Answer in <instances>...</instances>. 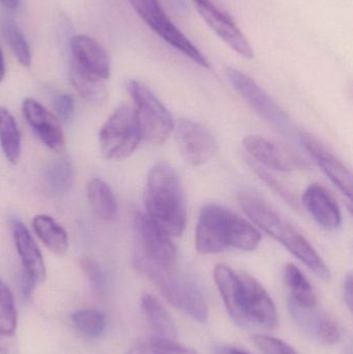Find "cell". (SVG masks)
I'll return each instance as SVG.
<instances>
[{
  "label": "cell",
  "mask_w": 353,
  "mask_h": 354,
  "mask_svg": "<svg viewBox=\"0 0 353 354\" xmlns=\"http://www.w3.org/2000/svg\"><path fill=\"white\" fill-rule=\"evenodd\" d=\"M213 279L224 305L232 319L240 326L275 330L278 312L265 287L247 272H238L226 264H218Z\"/></svg>",
  "instance_id": "1"
},
{
  "label": "cell",
  "mask_w": 353,
  "mask_h": 354,
  "mask_svg": "<svg viewBox=\"0 0 353 354\" xmlns=\"http://www.w3.org/2000/svg\"><path fill=\"white\" fill-rule=\"evenodd\" d=\"M238 199L245 214L255 225L284 245L318 278L330 280L331 272L316 250L294 225L276 212L258 193L246 189L238 194Z\"/></svg>",
  "instance_id": "2"
},
{
  "label": "cell",
  "mask_w": 353,
  "mask_h": 354,
  "mask_svg": "<svg viewBox=\"0 0 353 354\" xmlns=\"http://www.w3.org/2000/svg\"><path fill=\"white\" fill-rule=\"evenodd\" d=\"M261 234L248 221L218 204H207L199 214L195 230V247L203 255L226 250L255 251Z\"/></svg>",
  "instance_id": "3"
},
{
  "label": "cell",
  "mask_w": 353,
  "mask_h": 354,
  "mask_svg": "<svg viewBox=\"0 0 353 354\" xmlns=\"http://www.w3.org/2000/svg\"><path fill=\"white\" fill-rule=\"evenodd\" d=\"M146 216L171 237L184 233L186 198L176 170L167 162L155 164L147 174L144 195Z\"/></svg>",
  "instance_id": "4"
},
{
  "label": "cell",
  "mask_w": 353,
  "mask_h": 354,
  "mask_svg": "<svg viewBox=\"0 0 353 354\" xmlns=\"http://www.w3.org/2000/svg\"><path fill=\"white\" fill-rule=\"evenodd\" d=\"M135 268L146 277L170 304L190 316L195 322L204 324L209 318V305L197 281L178 266H157L134 254Z\"/></svg>",
  "instance_id": "5"
},
{
  "label": "cell",
  "mask_w": 353,
  "mask_h": 354,
  "mask_svg": "<svg viewBox=\"0 0 353 354\" xmlns=\"http://www.w3.org/2000/svg\"><path fill=\"white\" fill-rule=\"evenodd\" d=\"M126 88L134 102V111L142 140L155 145L165 143L175 127V122L169 110L153 91L141 81H128Z\"/></svg>",
  "instance_id": "6"
},
{
  "label": "cell",
  "mask_w": 353,
  "mask_h": 354,
  "mask_svg": "<svg viewBox=\"0 0 353 354\" xmlns=\"http://www.w3.org/2000/svg\"><path fill=\"white\" fill-rule=\"evenodd\" d=\"M142 140L134 108L120 104L99 131V149L106 160L122 161L133 155Z\"/></svg>",
  "instance_id": "7"
},
{
  "label": "cell",
  "mask_w": 353,
  "mask_h": 354,
  "mask_svg": "<svg viewBox=\"0 0 353 354\" xmlns=\"http://www.w3.org/2000/svg\"><path fill=\"white\" fill-rule=\"evenodd\" d=\"M145 24L174 49L202 68H209V60L198 48L178 28L164 12L159 0H128Z\"/></svg>",
  "instance_id": "8"
},
{
  "label": "cell",
  "mask_w": 353,
  "mask_h": 354,
  "mask_svg": "<svg viewBox=\"0 0 353 354\" xmlns=\"http://www.w3.org/2000/svg\"><path fill=\"white\" fill-rule=\"evenodd\" d=\"M226 75L236 93L261 118L280 132L292 134V124L287 114L260 85L236 68H228Z\"/></svg>",
  "instance_id": "9"
},
{
  "label": "cell",
  "mask_w": 353,
  "mask_h": 354,
  "mask_svg": "<svg viewBox=\"0 0 353 354\" xmlns=\"http://www.w3.org/2000/svg\"><path fill=\"white\" fill-rule=\"evenodd\" d=\"M173 132L178 151L187 163L200 167L215 158L217 140L213 133L200 122L182 118L176 122Z\"/></svg>",
  "instance_id": "10"
},
{
  "label": "cell",
  "mask_w": 353,
  "mask_h": 354,
  "mask_svg": "<svg viewBox=\"0 0 353 354\" xmlns=\"http://www.w3.org/2000/svg\"><path fill=\"white\" fill-rule=\"evenodd\" d=\"M134 224L138 243L135 254L151 263L165 268L178 264V250L170 235L142 212L135 216Z\"/></svg>",
  "instance_id": "11"
},
{
  "label": "cell",
  "mask_w": 353,
  "mask_h": 354,
  "mask_svg": "<svg viewBox=\"0 0 353 354\" xmlns=\"http://www.w3.org/2000/svg\"><path fill=\"white\" fill-rule=\"evenodd\" d=\"M201 18L211 30L236 53L245 58H253L255 53L248 39L245 37L231 15L220 0H192Z\"/></svg>",
  "instance_id": "12"
},
{
  "label": "cell",
  "mask_w": 353,
  "mask_h": 354,
  "mask_svg": "<svg viewBox=\"0 0 353 354\" xmlns=\"http://www.w3.org/2000/svg\"><path fill=\"white\" fill-rule=\"evenodd\" d=\"M245 149L251 159L265 167L282 172L303 171L310 168V164L302 156L285 145L258 135L245 137Z\"/></svg>",
  "instance_id": "13"
},
{
  "label": "cell",
  "mask_w": 353,
  "mask_h": 354,
  "mask_svg": "<svg viewBox=\"0 0 353 354\" xmlns=\"http://www.w3.org/2000/svg\"><path fill=\"white\" fill-rule=\"evenodd\" d=\"M15 245L22 263V292L25 299L31 297L35 287L47 277L45 261L32 235L21 221L12 222Z\"/></svg>",
  "instance_id": "14"
},
{
  "label": "cell",
  "mask_w": 353,
  "mask_h": 354,
  "mask_svg": "<svg viewBox=\"0 0 353 354\" xmlns=\"http://www.w3.org/2000/svg\"><path fill=\"white\" fill-rule=\"evenodd\" d=\"M288 309L298 328L318 342L327 345L337 344L342 339L339 322L327 312L318 308H304L288 301Z\"/></svg>",
  "instance_id": "15"
},
{
  "label": "cell",
  "mask_w": 353,
  "mask_h": 354,
  "mask_svg": "<svg viewBox=\"0 0 353 354\" xmlns=\"http://www.w3.org/2000/svg\"><path fill=\"white\" fill-rule=\"evenodd\" d=\"M70 52L72 66L104 81L110 78L109 56L99 41L88 35H75L70 41Z\"/></svg>",
  "instance_id": "16"
},
{
  "label": "cell",
  "mask_w": 353,
  "mask_h": 354,
  "mask_svg": "<svg viewBox=\"0 0 353 354\" xmlns=\"http://www.w3.org/2000/svg\"><path fill=\"white\" fill-rule=\"evenodd\" d=\"M23 114L39 140L52 151L60 153L64 149V135L59 120L35 100L27 97L23 102Z\"/></svg>",
  "instance_id": "17"
},
{
  "label": "cell",
  "mask_w": 353,
  "mask_h": 354,
  "mask_svg": "<svg viewBox=\"0 0 353 354\" xmlns=\"http://www.w3.org/2000/svg\"><path fill=\"white\" fill-rule=\"evenodd\" d=\"M303 147L310 153L311 157L321 168L325 176L331 179L332 183L339 191L352 201V174L350 170L329 151L318 140L309 135L300 136Z\"/></svg>",
  "instance_id": "18"
},
{
  "label": "cell",
  "mask_w": 353,
  "mask_h": 354,
  "mask_svg": "<svg viewBox=\"0 0 353 354\" xmlns=\"http://www.w3.org/2000/svg\"><path fill=\"white\" fill-rule=\"evenodd\" d=\"M302 202L319 226L331 231L337 230L341 226V209L323 185L319 183L309 185L303 194Z\"/></svg>",
  "instance_id": "19"
},
{
  "label": "cell",
  "mask_w": 353,
  "mask_h": 354,
  "mask_svg": "<svg viewBox=\"0 0 353 354\" xmlns=\"http://www.w3.org/2000/svg\"><path fill=\"white\" fill-rule=\"evenodd\" d=\"M141 309L153 333V338L176 341L178 328L173 318L161 301L153 295L145 293L141 299Z\"/></svg>",
  "instance_id": "20"
},
{
  "label": "cell",
  "mask_w": 353,
  "mask_h": 354,
  "mask_svg": "<svg viewBox=\"0 0 353 354\" xmlns=\"http://www.w3.org/2000/svg\"><path fill=\"white\" fill-rule=\"evenodd\" d=\"M33 229L41 243L54 254L64 255L68 250V236L64 228L51 216L39 214L32 221Z\"/></svg>",
  "instance_id": "21"
},
{
  "label": "cell",
  "mask_w": 353,
  "mask_h": 354,
  "mask_svg": "<svg viewBox=\"0 0 353 354\" xmlns=\"http://www.w3.org/2000/svg\"><path fill=\"white\" fill-rule=\"evenodd\" d=\"M284 281L289 290V301L300 307H316V293L300 268H296L294 264H287L284 270Z\"/></svg>",
  "instance_id": "22"
},
{
  "label": "cell",
  "mask_w": 353,
  "mask_h": 354,
  "mask_svg": "<svg viewBox=\"0 0 353 354\" xmlns=\"http://www.w3.org/2000/svg\"><path fill=\"white\" fill-rule=\"evenodd\" d=\"M74 180V170L68 160H54L44 172L46 192L53 197H62L68 193Z\"/></svg>",
  "instance_id": "23"
},
{
  "label": "cell",
  "mask_w": 353,
  "mask_h": 354,
  "mask_svg": "<svg viewBox=\"0 0 353 354\" xmlns=\"http://www.w3.org/2000/svg\"><path fill=\"white\" fill-rule=\"evenodd\" d=\"M87 196L91 208L104 221H113L117 214V203L111 187L99 178H93L87 185Z\"/></svg>",
  "instance_id": "24"
},
{
  "label": "cell",
  "mask_w": 353,
  "mask_h": 354,
  "mask_svg": "<svg viewBox=\"0 0 353 354\" xmlns=\"http://www.w3.org/2000/svg\"><path fill=\"white\" fill-rule=\"evenodd\" d=\"M0 145L6 160L18 164L21 158L20 132L14 116L3 106H0Z\"/></svg>",
  "instance_id": "25"
},
{
  "label": "cell",
  "mask_w": 353,
  "mask_h": 354,
  "mask_svg": "<svg viewBox=\"0 0 353 354\" xmlns=\"http://www.w3.org/2000/svg\"><path fill=\"white\" fill-rule=\"evenodd\" d=\"M70 77L79 95L91 104H102L107 97L106 81L87 74L70 64Z\"/></svg>",
  "instance_id": "26"
},
{
  "label": "cell",
  "mask_w": 353,
  "mask_h": 354,
  "mask_svg": "<svg viewBox=\"0 0 353 354\" xmlns=\"http://www.w3.org/2000/svg\"><path fill=\"white\" fill-rule=\"evenodd\" d=\"M18 313L14 295L0 278V337H10L16 333Z\"/></svg>",
  "instance_id": "27"
},
{
  "label": "cell",
  "mask_w": 353,
  "mask_h": 354,
  "mask_svg": "<svg viewBox=\"0 0 353 354\" xmlns=\"http://www.w3.org/2000/svg\"><path fill=\"white\" fill-rule=\"evenodd\" d=\"M2 31H3L4 39L10 46L15 57L23 66L29 68L32 62V55H31L30 47L19 26H17L16 23L8 20L4 22Z\"/></svg>",
  "instance_id": "28"
},
{
  "label": "cell",
  "mask_w": 353,
  "mask_h": 354,
  "mask_svg": "<svg viewBox=\"0 0 353 354\" xmlns=\"http://www.w3.org/2000/svg\"><path fill=\"white\" fill-rule=\"evenodd\" d=\"M72 320L79 332L90 338H97L106 328V318L95 309L79 310L73 314Z\"/></svg>",
  "instance_id": "29"
},
{
  "label": "cell",
  "mask_w": 353,
  "mask_h": 354,
  "mask_svg": "<svg viewBox=\"0 0 353 354\" xmlns=\"http://www.w3.org/2000/svg\"><path fill=\"white\" fill-rule=\"evenodd\" d=\"M248 163L251 169L253 170V172H254L265 185H269V187H271L278 196H280L286 203L289 204L292 207L296 208V209L300 208L296 195H294L288 187H286L281 181L278 180L275 176H271L269 171H267L265 168L261 167L259 164H257L256 162L253 161V160L248 159Z\"/></svg>",
  "instance_id": "30"
},
{
  "label": "cell",
  "mask_w": 353,
  "mask_h": 354,
  "mask_svg": "<svg viewBox=\"0 0 353 354\" xmlns=\"http://www.w3.org/2000/svg\"><path fill=\"white\" fill-rule=\"evenodd\" d=\"M80 266L90 284L91 289L97 295H104L106 291V277L101 266L95 259L84 257L80 260Z\"/></svg>",
  "instance_id": "31"
},
{
  "label": "cell",
  "mask_w": 353,
  "mask_h": 354,
  "mask_svg": "<svg viewBox=\"0 0 353 354\" xmlns=\"http://www.w3.org/2000/svg\"><path fill=\"white\" fill-rule=\"evenodd\" d=\"M253 341L257 348L263 354H298V351L287 343L267 335H255Z\"/></svg>",
  "instance_id": "32"
},
{
  "label": "cell",
  "mask_w": 353,
  "mask_h": 354,
  "mask_svg": "<svg viewBox=\"0 0 353 354\" xmlns=\"http://www.w3.org/2000/svg\"><path fill=\"white\" fill-rule=\"evenodd\" d=\"M149 346H151V354H197L189 347L178 344L176 341L153 338Z\"/></svg>",
  "instance_id": "33"
},
{
  "label": "cell",
  "mask_w": 353,
  "mask_h": 354,
  "mask_svg": "<svg viewBox=\"0 0 353 354\" xmlns=\"http://www.w3.org/2000/svg\"><path fill=\"white\" fill-rule=\"evenodd\" d=\"M54 108L61 122H68L74 115V100L68 93H59L54 99Z\"/></svg>",
  "instance_id": "34"
},
{
  "label": "cell",
  "mask_w": 353,
  "mask_h": 354,
  "mask_svg": "<svg viewBox=\"0 0 353 354\" xmlns=\"http://www.w3.org/2000/svg\"><path fill=\"white\" fill-rule=\"evenodd\" d=\"M344 301L346 305L350 308V311L352 310L353 293H352V274H348L344 281L343 285Z\"/></svg>",
  "instance_id": "35"
},
{
  "label": "cell",
  "mask_w": 353,
  "mask_h": 354,
  "mask_svg": "<svg viewBox=\"0 0 353 354\" xmlns=\"http://www.w3.org/2000/svg\"><path fill=\"white\" fill-rule=\"evenodd\" d=\"M215 354H250L248 351L240 348V347L232 346V345H219L216 347Z\"/></svg>",
  "instance_id": "36"
},
{
  "label": "cell",
  "mask_w": 353,
  "mask_h": 354,
  "mask_svg": "<svg viewBox=\"0 0 353 354\" xmlns=\"http://www.w3.org/2000/svg\"><path fill=\"white\" fill-rule=\"evenodd\" d=\"M172 6H173L174 10H178V12H184L187 10V4L184 0H167Z\"/></svg>",
  "instance_id": "37"
},
{
  "label": "cell",
  "mask_w": 353,
  "mask_h": 354,
  "mask_svg": "<svg viewBox=\"0 0 353 354\" xmlns=\"http://www.w3.org/2000/svg\"><path fill=\"white\" fill-rule=\"evenodd\" d=\"M21 0H0V4L6 10H15L20 6Z\"/></svg>",
  "instance_id": "38"
},
{
  "label": "cell",
  "mask_w": 353,
  "mask_h": 354,
  "mask_svg": "<svg viewBox=\"0 0 353 354\" xmlns=\"http://www.w3.org/2000/svg\"><path fill=\"white\" fill-rule=\"evenodd\" d=\"M130 354H151V346L140 343L132 349Z\"/></svg>",
  "instance_id": "39"
},
{
  "label": "cell",
  "mask_w": 353,
  "mask_h": 354,
  "mask_svg": "<svg viewBox=\"0 0 353 354\" xmlns=\"http://www.w3.org/2000/svg\"><path fill=\"white\" fill-rule=\"evenodd\" d=\"M4 77H6V62H4L3 53L0 48V82L3 81Z\"/></svg>",
  "instance_id": "40"
}]
</instances>
